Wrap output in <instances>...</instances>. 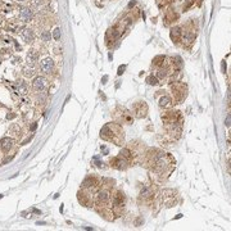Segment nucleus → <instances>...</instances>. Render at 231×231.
Masks as SVG:
<instances>
[{
  "mask_svg": "<svg viewBox=\"0 0 231 231\" xmlns=\"http://www.w3.org/2000/svg\"><path fill=\"white\" fill-rule=\"evenodd\" d=\"M145 163L153 172L162 176H168V173H171V171L173 170L175 159L168 153H163L157 149H150L145 155Z\"/></svg>",
  "mask_w": 231,
  "mask_h": 231,
  "instance_id": "f257e3e1",
  "label": "nucleus"
},
{
  "mask_svg": "<svg viewBox=\"0 0 231 231\" xmlns=\"http://www.w3.org/2000/svg\"><path fill=\"white\" fill-rule=\"evenodd\" d=\"M100 138L105 141L114 143L116 145H122V143H123V140H125V132L118 123L112 122V123H107L102 129Z\"/></svg>",
  "mask_w": 231,
  "mask_h": 231,
  "instance_id": "f03ea898",
  "label": "nucleus"
},
{
  "mask_svg": "<svg viewBox=\"0 0 231 231\" xmlns=\"http://www.w3.org/2000/svg\"><path fill=\"white\" fill-rule=\"evenodd\" d=\"M125 202H126V197L125 194L121 192V190H114L113 194H112V211H113V214L116 216H119L122 213L125 208Z\"/></svg>",
  "mask_w": 231,
  "mask_h": 231,
  "instance_id": "7ed1b4c3",
  "label": "nucleus"
},
{
  "mask_svg": "<svg viewBox=\"0 0 231 231\" xmlns=\"http://www.w3.org/2000/svg\"><path fill=\"white\" fill-rule=\"evenodd\" d=\"M171 91L176 103H181L187 95V87L184 82H175L171 85Z\"/></svg>",
  "mask_w": 231,
  "mask_h": 231,
  "instance_id": "20e7f679",
  "label": "nucleus"
},
{
  "mask_svg": "<svg viewBox=\"0 0 231 231\" xmlns=\"http://www.w3.org/2000/svg\"><path fill=\"white\" fill-rule=\"evenodd\" d=\"M114 118L118 123H122V125H131L132 121H134V116L132 113H130L126 108H122V107H117L116 111H114Z\"/></svg>",
  "mask_w": 231,
  "mask_h": 231,
  "instance_id": "39448f33",
  "label": "nucleus"
},
{
  "mask_svg": "<svg viewBox=\"0 0 231 231\" xmlns=\"http://www.w3.org/2000/svg\"><path fill=\"white\" fill-rule=\"evenodd\" d=\"M148 114V104L143 100L132 104V116L136 118H145Z\"/></svg>",
  "mask_w": 231,
  "mask_h": 231,
  "instance_id": "423d86ee",
  "label": "nucleus"
},
{
  "mask_svg": "<svg viewBox=\"0 0 231 231\" xmlns=\"http://www.w3.org/2000/svg\"><path fill=\"white\" fill-rule=\"evenodd\" d=\"M162 121L165 122V125H173V123H179L182 122V116L180 114V112H175V111H170V112H165L162 113Z\"/></svg>",
  "mask_w": 231,
  "mask_h": 231,
  "instance_id": "0eeeda50",
  "label": "nucleus"
},
{
  "mask_svg": "<svg viewBox=\"0 0 231 231\" xmlns=\"http://www.w3.org/2000/svg\"><path fill=\"white\" fill-rule=\"evenodd\" d=\"M111 166L116 170H126L130 166V162L119 155V157H114L111 159Z\"/></svg>",
  "mask_w": 231,
  "mask_h": 231,
  "instance_id": "6e6552de",
  "label": "nucleus"
},
{
  "mask_svg": "<svg viewBox=\"0 0 231 231\" xmlns=\"http://www.w3.org/2000/svg\"><path fill=\"white\" fill-rule=\"evenodd\" d=\"M99 180L95 177V176H89V177H86L82 182V187L86 189V190H90V192H95V189H97L99 186Z\"/></svg>",
  "mask_w": 231,
  "mask_h": 231,
  "instance_id": "1a4fd4ad",
  "label": "nucleus"
},
{
  "mask_svg": "<svg viewBox=\"0 0 231 231\" xmlns=\"http://www.w3.org/2000/svg\"><path fill=\"white\" fill-rule=\"evenodd\" d=\"M40 70L45 73H51V71L54 70V60L51 58H45L40 63Z\"/></svg>",
  "mask_w": 231,
  "mask_h": 231,
  "instance_id": "9d476101",
  "label": "nucleus"
},
{
  "mask_svg": "<svg viewBox=\"0 0 231 231\" xmlns=\"http://www.w3.org/2000/svg\"><path fill=\"white\" fill-rule=\"evenodd\" d=\"M109 199H111V195H109V192L107 189H103V190H99L98 194H97V204H105V203H109Z\"/></svg>",
  "mask_w": 231,
  "mask_h": 231,
  "instance_id": "9b49d317",
  "label": "nucleus"
},
{
  "mask_svg": "<svg viewBox=\"0 0 231 231\" xmlns=\"http://www.w3.org/2000/svg\"><path fill=\"white\" fill-rule=\"evenodd\" d=\"M77 198H78V202H80L82 206H85V207H90L91 203H92V198H91L90 194H87L86 192H80V193L77 194Z\"/></svg>",
  "mask_w": 231,
  "mask_h": 231,
  "instance_id": "f8f14e48",
  "label": "nucleus"
},
{
  "mask_svg": "<svg viewBox=\"0 0 231 231\" xmlns=\"http://www.w3.org/2000/svg\"><path fill=\"white\" fill-rule=\"evenodd\" d=\"M34 89L37 90V91H43L45 87H46V80L43 77V76H37L34 78Z\"/></svg>",
  "mask_w": 231,
  "mask_h": 231,
  "instance_id": "ddd939ff",
  "label": "nucleus"
},
{
  "mask_svg": "<svg viewBox=\"0 0 231 231\" xmlns=\"http://www.w3.org/2000/svg\"><path fill=\"white\" fill-rule=\"evenodd\" d=\"M19 17L24 22H31V19L34 18V12L31 8H22L19 10Z\"/></svg>",
  "mask_w": 231,
  "mask_h": 231,
  "instance_id": "4468645a",
  "label": "nucleus"
},
{
  "mask_svg": "<svg viewBox=\"0 0 231 231\" xmlns=\"http://www.w3.org/2000/svg\"><path fill=\"white\" fill-rule=\"evenodd\" d=\"M170 36H171V40H172L173 43H179L180 39H181V36H182L181 29H180L179 26L172 27V29H171V32H170Z\"/></svg>",
  "mask_w": 231,
  "mask_h": 231,
  "instance_id": "2eb2a0df",
  "label": "nucleus"
},
{
  "mask_svg": "<svg viewBox=\"0 0 231 231\" xmlns=\"http://www.w3.org/2000/svg\"><path fill=\"white\" fill-rule=\"evenodd\" d=\"M37 59H39L37 51H36V50H29V53H27V55H26V62H27V64L31 66V67H34L35 63L37 62Z\"/></svg>",
  "mask_w": 231,
  "mask_h": 231,
  "instance_id": "dca6fc26",
  "label": "nucleus"
},
{
  "mask_svg": "<svg viewBox=\"0 0 231 231\" xmlns=\"http://www.w3.org/2000/svg\"><path fill=\"white\" fill-rule=\"evenodd\" d=\"M21 37L24 40L26 43H32L34 39H35V35H34V31L31 29H23L22 32H21Z\"/></svg>",
  "mask_w": 231,
  "mask_h": 231,
  "instance_id": "f3484780",
  "label": "nucleus"
},
{
  "mask_svg": "<svg viewBox=\"0 0 231 231\" xmlns=\"http://www.w3.org/2000/svg\"><path fill=\"white\" fill-rule=\"evenodd\" d=\"M140 197H141L144 200H146V202H150V200H153V198H154L153 192H152L150 187H144V189L141 190V193H140Z\"/></svg>",
  "mask_w": 231,
  "mask_h": 231,
  "instance_id": "a211bd4d",
  "label": "nucleus"
},
{
  "mask_svg": "<svg viewBox=\"0 0 231 231\" xmlns=\"http://www.w3.org/2000/svg\"><path fill=\"white\" fill-rule=\"evenodd\" d=\"M0 146H2V149L4 152H8L13 146V140L10 138H3L2 140H0Z\"/></svg>",
  "mask_w": 231,
  "mask_h": 231,
  "instance_id": "6ab92c4d",
  "label": "nucleus"
},
{
  "mask_svg": "<svg viewBox=\"0 0 231 231\" xmlns=\"http://www.w3.org/2000/svg\"><path fill=\"white\" fill-rule=\"evenodd\" d=\"M181 37H182L184 44H193L195 41V34L193 32H185Z\"/></svg>",
  "mask_w": 231,
  "mask_h": 231,
  "instance_id": "aec40b11",
  "label": "nucleus"
},
{
  "mask_svg": "<svg viewBox=\"0 0 231 231\" xmlns=\"http://www.w3.org/2000/svg\"><path fill=\"white\" fill-rule=\"evenodd\" d=\"M165 18H166V23H170V22H173V21L179 18V14L175 10H167Z\"/></svg>",
  "mask_w": 231,
  "mask_h": 231,
  "instance_id": "412c9836",
  "label": "nucleus"
},
{
  "mask_svg": "<svg viewBox=\"0 0 231 231\" xmlns=\"http://www.w3.org/2000/svg\"><path fill=\"white\" fill-rule=\"evenodd\" d=\"M172 105V100L170 97H162L159 99V107L160 108H170Z\"/></svg>",
  "mask_w": 231,
  "mask_h": 231,
  "instance_id": "4be33fe9",
  "label": "nucleus"
},
{
  "mask_svg": "<svg viewBox=\"0 0 231 231\" xmlns=\"http://www.w3.org/2000/svg\"><path fill=\"white\" fill-rule=\"evenodd\" d=\"M119 155H121V157H123L125 159H127L129 162H131V159L134 158V153L130 150L129 148H123V149H122L121 153H119Z\"/></svg>",
  "mask_w": 231,
  "mask_h": 231,
  "instance_id": "5701e85b",
  "label": "nucleus"
},
{
  "mask_svg": "<svg viewBox=\"0 0 231 231\" xmlns=\"http://www.w3.org/2000/svg\"><path fill=\"white\" fill-rule=\"evenodd\" d=\"M165 62H166V57H165V55H157V57H154V59H153V66L160 67V66L165 64Z\"/></svg>",
  "mask_w": 231,
  "mask_h": 231,
  "instance_id": "b1692460",
  "label": "nucleus"
},
{
  "mask_svg": "<svg viewBox=\"0 0 231 231\" xmlns=\"http://www.w3.org/2000/svg\"><path fill=\"white\" fill-rule=\"evenodd\" d=\"M146 82L149 85H152V86H157V85H159V80L154 75H150V76L146 77Z\"/></svg>",
  "mask_w": 231,
  "mask_h": 231,
  "instance_id": "393cba45",
  "label": "nucleus"
},
{
  "mask_svg": "<svg viewBox=\"0 0 231 231\" xmlns=\"http://www.w3.org/2000/svg\"><path fill=\"white\" fill-rule=\"evenodd\" d=\"M155 77H157L158 80H159V78H162V80L166 78V77H167V71L163 70V68H159V70L157 71V76H155Z\"/></svg>",
  "mask_w": 231,
  "mask_h": 231,
  "instance_id": "a878e982",
  "label": "nucleus"
},
{
  "mask_svg": "<svg viewBox=\"0 0 231 231\" xmlns=\"http://www.w3.org/2000/svg\"><path fill=\"white\" fill-rule=\"evenodd\" d=\"M23 76L24 77H34L35 76V71L32 68H24L23 70Z\"/></svg>",
  "mask_w": 231,
  "mask_h": 231,
  "instance_id": "bb28decb",
  "label": "nucleus"
},
{
  "mask_svg": "<svg viewBox=\"0 0 231 231\" xmlns=\"http://www.w3.org/2000/svg\"><path fill=\"white\" fill-rule=\"evenodd\" d=\"M51 39V35L49 31H44L41 32V40H44V41H49V40Z\"/></svg>",
  "mask_w": 231,
  "mask_h": 231,
  "instance_id": "cd10ccee",
  "label": "nucleus"
},
{
  "mask_svg": "<svg viewBox=\"0 0 231 231\" xmlns=\"http://www.w3.org/2000/svg\"><path fill=\"white\" fill-rule=\"evenodd\" d=\"M53 37L55 39V40H59L60 39V30L59 29H55L53 31Z\"/></svg>",
  "mask_w": 231,
  "mask_h": 231,
  "instance_id": "c85d7f7f",
  "label": "nucleus"
},
{
  "mask_svg": "<svg viewBox=\"0 0 231 231\" xmlns=\"http://www.w3.org/2000/svg\"><path fill=\"white\" fill-rule=\"evenodd\" d=\"M125 70H126V66H125V64H123V66H119V68H118V72H117V73L121 76L122 73L125 72Z\"/></svg>",
  "mask_w": 231,
  "mask_h": 231,
  "instance_id": "c756f323",
  "label": "nucleus"
},
{
  "mask_svg": "<svg viewBox=\"0 0 231 231\" xmlns=\"http://www.w3.org/2000/svg\"><path fill=\"white\" fill-rule=\"evenodd\" d=\"M18 92H19V94H26V92H27V89H26L23 85H21V86L18 87Z\"/></svg>",
  "mask_w": 231,
  "mask_h": 231,
  "instance_id": "7c9ffc66",
  "label": "nucleus"
},
{
  "mask_svg": "<svg viewBox=\"0 0 231 231\" xmlns=\"http://www.w3.org/2000/svg\"><path fill=\"white\" fill-rule=\"evenodd\" d=\"M35 5H40V4H43V0H34L32 2Z\"/></svg>",
  "mask_w": 231,
  "mask_h": 231,
  "instance_id": "2f4dec72",
  "label": "nucleus"
},
{
  "mask_svg": "<svg viewBox=\"0 0 231 231\" xmlns=\"http://www.w3.org/2000/svg\"><path fill=\"white\" fill-rule=\"evenodd\" d=\"M226 126H227V127L230 126V116H227V119H226Z\"/></svg>",
  "mask_w": 231,
  "mask_h": 231,
  "instance_id": "473e14b6",
  "label": "nucleus"
},
{
  "mask_svg": "<svg viewBox=\"0 0 231 231\" xmlns=\"http://www.w3.org/2000/svg\"><path fill=\"white\" fill-rule=\"evenodd\" d=\"M36 127H37V125H36V123H34V125H32V127H31V130H32V131H35V130H36Z\"/></svg>",
  "mask_w": 231,
  "mask_h": 231,
  "instance_id": "72a5a7b5",
  "label": "nucleus"
},
{
  "mask_svg": "<svg viewBox=\"0 0 231 231\" xmlns=\"http://www.w3.org/2000/svg\"><path fill=\"white\" fill-rule=\"evenodd\" d=\"M18 2H23V0H18Z\"/></svg>",
  "mask_w": 231,
  "mask_h": 231,
  "instance_id": "f704fd0d",
  "label": "nucleus"
}]
</instances>
